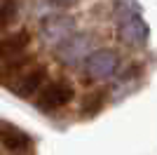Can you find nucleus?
Here are the masks:
<instances>
[{"label": "nucleus", "mask_w": 157, "mask_h": 155, "mask_svg": "<svg viewBox=\"0 0 157 155\" xmlns=\"http://www.w3.org/2000/svg\"><path fill=\"white\" fill-rule=\"evenodd\" d=\"M73 99H75L73 85L63 78H59V80H47L40 87V92L35 94V106L45 113H54L59 108H66Z\"/></svg>", "instance_id": "1"}, {"label": "nucleus", "mask_w": 157, "mask_h": 155, "mask_svg": "<svg viewBox=\"0 0 157 155\" xmlns=\"http://www.w3.org/2000/svg\"><path fill=\"white\" fill-rule=\"evenodd\" d=\"M75 31H78L75 17H71V14H66V12L45 17V19H42V26H40V35L45 40V45L54 47V50H56L61 42H66L71 35H75Z\"/></svg>", "instance_id": "2"}, {"label": "nucleus", "mask_w": 157, "mask_h": 155, "mask_svg": "<svg viewBox=\"0 0 157 155\" xmlns=\"http://www.w3.org/2000/svg\"><path fill=\"white\" fill-rule=\"evenodd\" d=\"M94 50V38L89 33H75L71 38L61 42L56 47V59H59L63 66H78L82 64L87 57H89V52Z\"/></svg>", "instance_id": "3"}, {"label": "nucleus", "mask_w": 157, "mask_h": 155, "mask_svg": "<svg viewBox=\"0 0 157 155\" xmlns=\"http://www.w3.org/2000/svg\"><path fill=\"white\" fill-rule=\"evenodd\" d=\"M82 64H85V75L96 82V80H105V78H110L113 73H115V68H117V64H120V57L113 50L101 47V50L89 52V57H87Z\"/></svg>", "instance_id": "4"}, {"label": "nucleus", "mask_w": 157, "mask_h": 155, "mask_svg": "<svg viewBox=\"0 0 157 155\" xmlns=\"http://www.w3.org/2000/svg\"><path fill=\"white\" fill-rule=\"evenodd\" d=\"M47 80H49V68H47V66H28L10 87H12V92L17 97L31 99L40 92V87H42Z\"/></svg>", "instance_id": "5"}, {"label": "nucleus", "mask_w": 157, "mask_h": 155, "mask_svg": "<svg viewBox=\"0 0 157 155\" xmlns=\"http://www.w3.org/2000/svg\"><path fill=\"white\" fill-rule=\"evenodd\" d=\"M117 33H120V40L124 45H143L148 40V26H145V21L134 10H129V12H124L120 17Z\"/></svg>", "instance_id": "6"}, {"label": "nucleus", "mask_w": 157, "mask_h": 155, "mask_svg": "<svg viewBox=\"0 0 157 155\" xmlns=\"http://www.w3.org/2000/svg\"><path fill=\"white\" fill-rule=\"evenodd\" d=\"M31 47V33L28 28H19L14 33H7L0 38V61L10 57H19L24 52H28Z\"/></svg>", "instance_id": "7"}, {"label": "nucleus", "mask_w": 157, "mask_h": 155, "mask_svg": "<svg viewBox=\"0 0 157 155\" xmlns=\"http://www.w3.org/2000/svg\"><path fill=\"white\" fill-rule=\"evenodd\" d=\"M0 143L7 153L19 155L24 150L31 148V139H28L26 132H21L19 127H12V125H2L0 127Z\"/></svg>", "instance_id": "8"}, {"label": "nucleus", "mask_w": 157, "mask_h": 155, "mask_svg": "<svg viewBox=\"0 0 157 155\" xmlns=\"http://www.w3.org/2000/svg\"><path fill=\"white\" fill-rule=\"evenodd\" d=\"M28 66H33V57L28 52L19 54V57H10V59H2L0 61V82L5 85H12L21 73L26 71Z\"/></svg>", "instance_id": "9"}, {"label": "nucleus", "mask_w": 157, "mask_h": 155, "mask_svg": "<svg viewBox=\"0 0 157 155\" xmlns=\"http://www.w3.org/2000/svg\"><path fill=\"white\" fill-rule=\"evenodd\" d=\"M19 0H0V28H7L17 21Z\"/></svg>", "instance_id": "10"}, {"label": "nucleus", "mask_w": 157, "mask_h": 155, "mask_svg": "<svg viewBox=\"0 0 157 155\" xmlns=\"http://www.w3.org/2000/svg\"><path fill=\"white\" fill-rule=\"evenodd\" d=\"M103 106H105V92H94V94L85 97V101H82V113H85V115H96Z\"/></svg>", "instance_id": "11"}, {"label": "nucleus", "mask_w": 157, "mask_h": 155, "mask_svg": "<svg viewBox=\"0 0 157 155\" xmlns=\"http://www.w3.org/2000/svg\"><path fill=\"white\" fill-rule=\"evenodd\" d=\"M71 2H73V0H45L42 7H38V14H42V17L59 14V12H63V10L71 7Z\"/></svg>", "instance_id": "12"}]
</instances>
